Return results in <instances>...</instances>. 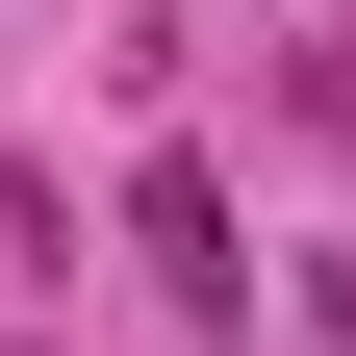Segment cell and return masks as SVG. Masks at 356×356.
I'll return each mask as SVG.
<instances>
[{
	"label": "cell",
	"instance_id": "obj_1",
	"mask_svg": "<svg viewBox=\"0 0 356 356\" xmlns=\"http://www.w3.org/2000/svg\"><path fill=\"white\" fill-rule=\"evenodd\" d=\"M127 229H153V280L204 305V331L254 305V254H229V178H204V153H153V178H127Z\"/></svg>",
	"mask_w": 356,
	"mask_h": 356
}]
</instances>
